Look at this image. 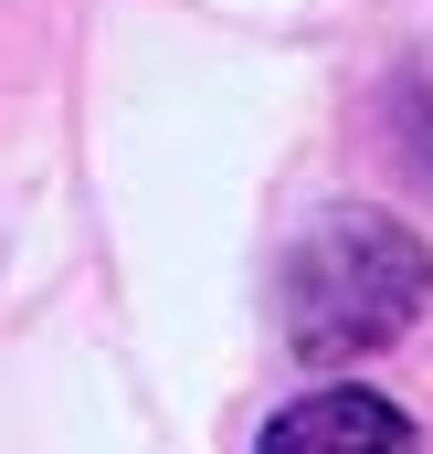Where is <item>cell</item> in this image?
Segmentation results:
<instances>
[{"instance_id": "obj_1", "label": "cell", "mask_w": 433, "mask_h": 454, "mask_svg": "<svg viewBox=\"0 0 433 454\" xmlns=\"http://www.w3.org/2000/svg\"><path fill=\"white\" fill-rule=\"evenodd\" d=\"M275 296H286V339L307 348V359H370V348H391L423 317L433 254H423L413 223H391L370 201H338V212H318V223L296 232Z\"/></svg>"}, {"instance_id": "obj_2", "label": "cell", "mask_w": 433, "mask_h": 454, "mask_svg": "<svg viewBox=\"0 0 433 454\" xmlns=\"http://www.w3.org/2000/svg\"><path fill=\"white\" fill-rule=\"evenodd\" d=\"M254 454H413V423L381 391H307L264 423Z\"/></svg>"}]
</instances>
